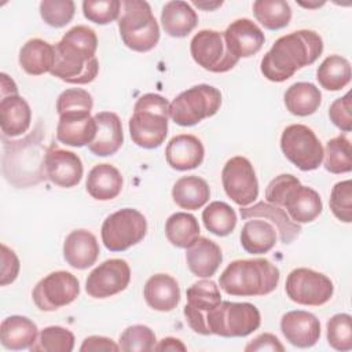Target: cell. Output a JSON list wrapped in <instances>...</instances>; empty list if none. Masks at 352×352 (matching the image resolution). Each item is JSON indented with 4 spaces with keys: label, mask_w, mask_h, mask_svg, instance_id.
Listing matches in <instances>:
<instances>
[{
    "label": "cell",
    "mask_w": 352,
    "mask_h": 352,
    "mask_svg": "<svg viewBox=\"0 0 352 352\" xmlns=\"http://www.w3.org/2000/svg\"><path fill=\"white\" fill-rule=\"evenodd\" d=\"M54 48L55 63L50 72L52 76L78 85L95 80L99 72V62L95 56L98 37L94 29L77 25L67 30Z\"/></svg>",
    "instance_id": "cell-1"
},
{
    "label": "cell",
    "mask_w": 352,
    "mask_h": 352,
    "mask_svg": "<svg viewBox=\"0 0 352 352\" xmlns=\"http://www.w3.org/2000/svg\"><path fill=\"white\" fill-rule=\"evenodd\" d=\"M323 51V40L314 30H296L279 37L263 56L260 70L274 82L290 78L297 70L312 65Z\"/></svg>",
    "instance_id": "cell-2"
},
{
    "label": "cell",
    "mask_w": 352,
    "mask_h": 352,
    "mask_svg": "<svg viewBox=\"0 0 352 352\" xmlns=\"http://www.w3.org/2000/svg\"><path fill=\"white\" fill-rule=\"evenodd\" d=\"M43 132L38 124L37 128L23 139L7 140V138L3 136V172L11 184L29 187L45 180L44 158L47 150L41 146Z\"/></svg>",
    "instance_id": "cell-3"
},
{
    "label": "cell",
    "mask_w": 352,
    "mask_h": 352,
    "mask_svg": "<svg viewBox=\"0 0 352 352\" xmlns=\"http://www.w3.org/2000/svg\"><path fill=\"white\" fill-rule=\"evenodd\" d=\"M279 270L267 258L235 260L219 278V286L230 296H265L279 283Z\"/></svg>",
    "instance_id": "cell-4"
},
{
    "label": "cell",
    "mask_w": 352,
    "mask_h": 352,
    "mask_svg": "<svg viewBox=\"0 0 352 352\" xmlns=\"http://www.w3.org/2000/svg\"><path fill=\"white\" fill-rule=\"evenodd\" d=\"M265 199L268 204L286 209L289 217L298 224L314 221L323 209L320 195L314 188L302 186L290 173L279 175L268 183Z\"/></svg>",
    "instance_id": "cell-5"
},
{
    "label": "cell",
    "mask_w": 352,
    "mask_h": 352,
    "mask_svg": "<svg viewBox=\"0 0 352 352\" xmlns=\"http://www.w3.org/2000/svg\"><path fill=\"white\" fill-rule=\"evenodd\" d=\"M170 103L158 94L142 95L129 118V133L135 144L143 148L160 147L168 133Z\"/></svg>",
    "instance_id": "cell-6"
},
{
    "label": "cell",
    "mask_w": 352,
    "mask_h": 352,
    "mask_svg": "<svg viewBox=\"0 0 352 352\" xmlns=\"http://www.w3.org/2000/svg\"><path fill=\"white\" fill-rule=\"evenodd\" d=\"M118 18V30L124 44L136 52L153 50L160 40V26L151 7L143 0H125Z\"/></svg>",
    "instance_id": "cell-7"
},
{
    "label": "cell",
    "mask_w": 352,
    "mask_h": 352,
    "mask_svg": "<svg viewBox=\"0 0 352 352\" xmlns=\"http://www.w3.org/2000/svg\"><path fill=\"white\" fill-rule=\"evenodd\" d=\"M261 316L250 302L221 301L205 315V336L246 337L260 327Z\"/></svg>",
    "instance_id": "cell-8"
},
{
    "label": "cell",
    "mask_w": 352,
    "mask_h": 352,
    "mask_svg": "<svg viewBox=\"0 0 352 352\" xmlns=\"http://www.w3.org/2000/svg\"><path fill=\"white\" fill-rule=\"evenodd\" d=\"M221 106V94L208 84L194 85L179 94L169 106V114L175 124L191 126L204 118L214 116Z\"/></svg>",
    "instance_id": "cell-9"
},
{
    "label": "cell",
    "mask_w": 352,
    "mask_h": 352,
    "mask_svg": "<svg viewBox=\"0 0 352 352\" xmlns=\"http://www.w3.org/2000/svg\"><path fill=\"white\" fill-rule=\"evenodd\" d=\"M147 232L146 217L136 209L124 208L109 214L100 230L102 242L110 252H124L139 243Z\"/></svg>",
    "instance_id": "cell-10"
},
{
    "label": "cell",
    "mask_w": 352,
    "mask_h": 352,
    "mask_svg": "<svg viewBox=\"0 0 352 352\" xmlns=\"http://www.w3.org/2000/svg\"><path fill=\"white\" fill-rule=\"evenodd\" d=\"M280 148L285 157L304 172L319 168L323 161L322 143L315 132L302 124H292L283 129Z\"/></svg>",
    "instance_id": "cell-11"
},
{
    "label": "cell",
    "mask_w": 352,
    "mask_h": 352,
    "mask_svg": "<svg viewBox=\"0 0 352 352\" xmlns=\"http://www.w3.org/2000/svg\"><path fill=\"white\" fill-rule=\"evenodd\" d=\"M285 290L287 297L300 305L319 307L331 298L334 286L320 272L311 268H296L287 275Z\"/></svg>",
    "instance_id": "cell-12"
},
{
    "label": "cell",
    "mask_w": 352,
    "mask_h": 352,
    "mask_svg": "<svg viewBox=\"0 0 352 352\" xmlns=\"http://www.w3.org/2000/svg\"><path fill=\"white\" fill-rule=\"evenodd\" d=\"M80 294L78 279L67 271H55L44 276L33 289V302L40 311L52 312L73 302Z\"/></svg>",
    "instance_id": "cell-13"
},
{
    "label": "cell",
    "mask_w": 352,
    "mask_h": 352,
    "mask_svg": "<svg viewBox=\"0 0 352 352\" xmlns=\"http://www.w3.org/2000/svg\"><path fill=\"white\" fill-rule=\"evenodd\" d=\"M190 52L201 67L213 73H226L239 60L227 50L224 36L217 30H199L190 43Z\"/></svg>",
    "instance_id": "cell-14"
},
{
    "label": "cell",
    "mask_w": 352,
    "mask_h": 352,
    "mask_svg": "<svg viewBox=\"0 0 352 352\" xmlns=\"http://www.w3.org/2000/svg\"><path fill=\"white\" fill-rule=\"evenodd\" d=\"M221 182L226 194L239 206H248L258 197V182L253 165L242 155L232 157L226 162Z\"/></svg>",
    "instance_id": "cell-15"
},
{
    "label": "cell",
    "mask_w": 352,
    "mask_h": 352,
    "mask_svg": "<svg viewBox=\"0 0 352 352\" xmlns=\"http://www.w3.org/2000/svg\"><path fill=\"white\" fill-rule=\"evenodd\" d=\"M131 268L122 258H109L91 271L85 280V292L94 298H107L126 289Z\"/></svg>",
    "instance_id": "cell-16"
},
{
    "label": "cell",
    "mask_w": 352,
    "mask_h": 352,
    "mask_svg": "<svg viewBox=\"0 0 352 352\" xmlns=\"http://www.w3.org/2000/svg\"><path fill=\"white\" fill-rule=\"evenodd\" d=\"M186 294L187 304L183 309L186 320L195 333L205 336V315L221 302L219 286L210 279H202L192 283Z\"/></svg>",
    "instance_id": "cell-17"
},
{
    "label": "cell",
    "mask_w": 352,
    "mask_h": 352,
    "mask_svg": "<svg viewBox=\"0 0 352 352\" xmlns=\"http://www.w3.org/2000/svg\"><path fill=\"white\" fill-rule=\"evenodd\" d=\"M44 173L45 179H48L52 184L70 188L80 183L84 168L80 157L76 153L59 148L55 143H52L47 148L44 158Z\"/></svg>",
    "instance_id": "cell-18"
},
{
    "label": "cell",
    "mask_w": 352,
    "mask_h": 352,
    "mask_svg": "<svg viewBox=\"0 0 352 352\" xmlns=\"http://www.w3.org/2000/svg\"><path fill=\"white\" fill-rule=\"evenodd\" d=\"M223 36L227 50L236 59L256 55L265 41L263 30L248 18L231 22Z\"/></svg>",
    "instance_id": "cell-19"
},
{
    "label": "cell",
    "mask_w": 352,
    "mask_h": 352,
    "mask_svg": "<svg viewBox=\"0 0 352 352\" xmlns=\"http://www.w3.org/2000/svg\"><path fill=\"white\" fill-rule=\"evenodd\" d=\"M280 331L286 341L297 348H311L320 337L319 319L307 311H289L280 319Z\"/></svg>",
    "instance_id": "cell-20"
},
{
    "label": "cell",
    "mask_w": 352,
    "mask_h": 352,
    "mask_svg": "<svg viewBox=\"0 0 352 352\" xmlns=\"http://www.w3.org/2000/svg\"><path fill=\"white\" fill-rule=\"evenodd\" d=\"M96 128L91 113H63L56 125V139L72 147L88 146L96 136Z\"/></svg>",
    "instance_id": "cell-21"
},
{
    "label": "cell",
    "mask_w": 352,
    "mask_h": 352,
    "mask_svg": "<svg viewBox=\"0 0 352 352\" xmlns=\"http://www.w3.org/2000/svg\"><path fill=\"white\" fill-rule=\"evenodd\" d=\"M96 121V136L88 144L92 154L109 157L116 154L124 142L122 124L120 117L111 111H100L94 116Z\"/></svg>",
    "instance_id": "cell-22"
},
{
    "label": "cell",
    "mask_w": 352,
    "mask_h": 352,
    "mask_svg": "<svg viewBox=\"0 0 352 352\" xmlns=\"http://www.w3.org/2000/svg\"><path fill=\"white\" fill-rule=\"evenodd\" d=\"M239 213L243 220H249V219H254V217H261L264 220H270V223L278 231L280 242L285 245L292 243L301 232L300 224L294 223L289 217V214L286 213L285 209H282L276 205L264 202V201L257 202L249 208L241 206Z\"/></svg>",
    "instance_id": "cell-23"
},
{
    "label": "cell",
    "mask_w": 352,
    "mask_h": 352,
    "mask_svg": "<svg viewBox=\"0 0 352 352\" xmlns=\"http://www.w3.org/2000/svg\"><path fill=\"white\" fill-rule=\"evenodd\" d=\"M205 150L201 140L194 135L173 136L165 148V158L170 168L188 170L198 168L204 161Z\"/></svg>",
    "instance_id": "cell-24"
},
{
    "label": "cell",
    "mask_w": 352,
    "mask_h": 352,
    "mask_svg": "<svg viewBox=\"0 0 352 352\" xmlns=\"http://www.w3.org/2000/svg\"><path fill=\"white\" fill-rule=\"evenodd\" d=\"M99 253V243L88 230H74L63 242L65 261L76 270H85L94 265Z\"/></svg>",
    "instance_id": "cell-25"
},
{
    "label": "cell",
    "mask_w": 352,
    "mask_h": 352,
    "mask_svg": "<svg viewBox=\"0 0 352 352\" xmlns=\"http://www.w3.org/2000/svg\"><path fill=\"white\" fill-rule=\"evenodd\" d=\"M32 121L29 103L18 94L1 95L0 100V126L3 136L14 138L23 135Z\"/></svg>",
    "instance_id": "cell-26"
},
{
    "label": "cell",
    "mask_w": 352,
    "mask_h": 352,
    "mask_svg": "<svg viewBox=\"0 0 352 352\" xmlns=\"http://www.w3.org/2000/svg\"><path fill=\"white\" fill-rule=\"evenodd\" d=\"M188 270L199 278H210L219 270L223 261V253L217 243L199 236L186 252Z\"/></svg>",
    "instance_id": "cell-27"
},
{
    "label": "cell",
    "mask_w": 352,
    "mask_h": 352,
    "mask_svg": "<svg viewBox=\"0 0 352 352\" xmlns=\"http://www.w3.org/2000/svg\"><path fill=\"white\" fill-rule=\"evenodd\" d=\"M143 296L147 305L160 312H169L180 301V289L175 278L168 274H155L144 285Z\"/></svg>",
    "instance_id": "cell-28"
},
{
    "label": "cell",
    "mask_w": 352,
    "mask_h": 352,
    "mask_svg": "<svg viewBox=\"0 0 352 352\" xmlns=\"http://www.w3.org/2000/svg\"><path fill=\"white\" fill-rule=\"evenodd\" d=\"M38 337L37 326L33 320L21 315H11L0 324L1 345L11 351L30 348Z\"/></svg>",
    "instance_id": "cell-29"
},
{
    "label": "cell",
    "mask_w": 352,
    "mask_h": 352,
    "mask_svg": "<svg viewBox=\"0 0 352 352\" xmlns=\"http://www.w3.org/2000/svg\"><path fill=\"white\" fill-rule=\"evenodd\" d=\"M88 194L98 201H110L122 190V176L120 170L110 164L95 165L85 182Z\"/></svg>",
    "instance_id": "cell-30"
},
{
    "label": "cell",
    "mask_w": 352,
    "mask_h": 352,
    "mask_svg": "<svg viewBox=\"0 0 352 352\" xmlns=\"http://www.w3.org/2000/svg\"><path fill=\"white\" fill-rule=\"evenodd\" d=\"M161 23L169 36L186 37L197 26L198 15L187 1H168L161 11Z\"/></svg>",
    "instance_id": "cell-31"
},
{
    "label": "cell",
    "mask_w": 352,
    "mask_h": 352,
    "mask_svg": "<svg viewBox=\"0 0 352 352\" xmlns=\"http://www.w3.org/2000/svg\"><path fill=\"white\" fill-rule=\"evenodd\" d=\"M55 63V48L41 38H30L19 51V65L30 76L51 72Z\"/></svg>",
    "instance_id": "cell-32"
},
{
    "label": "cell",
    "mask_w": 352,
    "mask_h": 352,
    "mask_svg": "<svg viewBox=\"0 0 352 352\" xmlns=\"http://www.w3.org/2000/svg\"><path fill=\"white\" fill-rule=\"evenodd\" d=\"M276 230L265 220L254 217L248 220L241 230V245L250 254L268 253L276 243Z\"/></svg>",
    "instance_id": "cell-33"
},
{
    "label": "cell",
    "mask_w": 352,
    "mask_h": 352,
    "mask_svg": "<svg viewBox=\"0 0 352 352\" xmlns=\"http://www.w3.org/2000/svg\"><path fill=\"white\" fill-rule=\"evenodd\" d=\"M210 197L208 183L195 175L180 177L172 188V198L177 206L187 210L202 208Z\"/></svg>",
    "instance_id": "cell-34"
},
{
    "label": "cell",
    "mask_w": 352,
    "mask_h": 352,
    "mask_svg": "<svg viewBox=\"0 0 352 352\" xmlns=\"http://www.w3.org/2000/svg\"><path fill=\"white\" fill-rule=\"evenodd\" d=\"M286 109L298 117H307L314 114L322 102V94L319 88L311 82H296L290 85L285 92Z\"/></svg>",
    "instance_id": "cell-35"
},
{
    "label": "cell",
    "mask_w": 352,
    "mask_h": 352,
    "mask_svg": "<svg viewBox=\"0 0 352 352\" xmlns=\"http://www.w3.org/2000/svg\"><path fill=\"white\" fill-rule=\"evenodd\" d=\"M165 235L173 246L187 249L199 238L198 220L190 213L176 212L165 223Z\"/></svg>",
    "instance_id": "cell-36"
},
{
    "label": "cell",
    "mask_w": 352,
    "mask_h": 352,
    "mask_svg": "<svg viewBox=\"0 0 352 352\" xmlns=\"http://www.w3.org/2000/svg\"><path fill=\"white\" fill-rule=\"evenodd\" d=\"M351 63L341 55L327 56L316 70V80L327 91H340L351 81Z\"/></svg>",
    "instance_id": "cell-37"
},
{
    "label": "cell",
    "mask_w": 352,
    "mask_h": 352,
    "mask_svg": "<svg viewBox=\"0 0 352 352\" xmlns=\"http://www.w3.org/2000/svg\"><path fill=\"white\" fill-rule=\"evenodd\" d=\"M253 14L268 30H279L287 26L292 19V8L283 0H256Z\"/></svg>",
    "instance_id": "cell-38"
},
{
    "label": "cell",
    "mask_w": 352,
    "mask_h": 352,
    "mask_svg": "<svg viewBox=\"0 0 352 352\" xmlns=\"http://www.w3.org/2000/svg\"><path fill=\"white\" fill-rule=\"evenodd\" d=\"M202 221L209 232L217 236H227L236 226V214L228 204L213 201L204 209Z\"/></svg>",
    "instance_id": "cell-39"
},
{
    "label": "cell",
    "mask_w": 352,
    "mask_h": 352,
    "mask_svg": "<svg viewBox=\"0 0 352 352\" xmlns=\"http://www.w3.org/2000/svg\"><path fill=\"white\" fill-rule=\"evenodd\" d=\"M323 165L330 173H348L352 169L351 142L345 135H338L326 143Z\"/></svg>",
    "instance_id": "cell-40"
},
{
    "label": "cell",
    "mask_w": 352,
    "mask_h": 352,
    "mask_svg": "<svg viewBox=\"0 0 352 352\" xmlns=\"http://www.w3.org/2000/svg\"><path fill=\"white\" fill-rule=\"evenodd\" d=\"M74 348V334L60 326L43 329L36 342L29 348L32 352H72Z\"/></svg>",
    "instance_id": "cell-41"
},
{
    "label": "cell",
    "mask_w": 352,
    "mask_h": 352,
    "mask_svg": "<svg viewBox=\"0 0 352 352\" xmlns=\"http://www.w3.org/2000/svg\"><path fill=\"white\" fill-rule=\"evenodd\" d=\"M157 338L154 331L144 324H133L126 327L120 336V351L124 352H150L154 351Z\"/></svg>",
    "instance_id": "cell-42"
},
{
    "label": "cell",
    "mask_w": 352,
    "mask_h": 352,
    "mask_svg": "<svg viewBox=\"0 0 352 352\" xmlns=\"http://www.w3.org/2000/svg\"><path fill=\"white\" fill-rule=\"evenodd\" d=\"M352 318L349 314H337L327 320L326 336L329 345L336 351L352 349Z\"/></svg>",
    "instance_id": "cell-43"
},
{
    "label": "cell",
    "mask_w": 352,
    "mask_h": 352,
    "mask_svg": "<svg viewBox=\"0 0 352 352\" xmlns=\"http://www.w3.org/2000/svg\"><path fill=\"white\" fill-rule=\"evenodd\" d=\"M74 11L76 4L73 0H43L40 3V15L52 28L66 26L73 19Z\"/></svg>",
    "instance_id": "cell-44"
},
{
    "label": "cell",
    "mask_w": 352,
    "mask_h": 352,
    "mask_svg": "<svg viewBox=\"0 0 352 352\" xmlns=\"http://www.w3.org/2000/svg\"><path fill=\"white\" fill-rule=\"evenodd\" d=\"M120 0H85L82 1L84 16L98 25H107L120 16Z\"/></svg>",
    "instance_id": "cell-45"
},
{
    "label": "cell",
    "mask_w": 352,
    "mask_h": 352,
    "mask_svg": "<svg viewBox=\"0 0 352 352\" xmlns=\"http://www.w3.org/2000/svg\"><path fill=\"white\" fill-rule=\"evenodd\" d=\"M329 205L333 214L340 221H352V182L349 179L334 184Z\"/></svg>",
    "instance_id": "cell-46"
},
{
    "label": "cell",
    "mask_w": 352,
    "mask_h": 352,
    "mask_svg": "<svg viewBox=\"0 0 352 352\" xmlns=\"http://www.w3.org/2000/svg\"><path fill=\"white\" fill-rule=\"evenodd\" d=\"M94 100L89 92L81 88H70L63 91L56 100L58 114L63 113H91Z\"/></svg>",
    "instance_id": "cell-47"
},
{
    "label": "cell",
    "mask_w": 352,
    "mask_h": 352,
    "mask_svg": "<svg viewBox=\"0 0 352 352\" xmlns=\"http://www.w3.org/2000/svg\"><path fill=\"white\" fill-rule=\"evenodd\" d=\"M330 121L342 132L352 129V114H351V92H346L342 98L336 99L329 107Z\"/></svg>",
    "instance_id": "cell-48"
},
{
    "label": "cell",
    "mask_w": 352,
    "mask_h": 352,
    "mask_svg": "<svg viewBox=\"0 0 352 352\" xmlns=\"http://www.w3.org/2000/svg\"><path fill=\"white\" fill-rule=\"evenodd\" d=\"M19 260L16 254L7 248L4 243H1V279L0 285L6 286L8 283H12L18 274H19Z\"/></svg>",
    "instance_id": "cell-49"
},
{
    "label": "cell",
    "mask_w": 352,
    "mask_h": 352,
    "mask_svg": "<svg viewBox=\"0 0 352 352\" xmlns=\"http://www.w3.org/2000/svg\"><path fill=\"white\" fill-rule=\"evenodd\" d=\"M246 352H256V351H272V352H283L285 346L280 341L271 333H263L254 340H252L246 346Z\"/></svg>",
    "instance_id": "cell-50"
},
{
    "label": "cell",
    "mask_w": 352,
    "mask_h": 352,
    "mask_svg": "<svg viewBox=\"0 0 352 352\" xmlns=\"http://www.w3.org/2000/svg\"><path fill=\"white\" fill-rule=\"evenodd\" d=\"M80 351L81 352H98V351L116 352V351H120V346L111 338L102 337V336H89L82 341Z\"/></svg>",
    "instance_id": "cell-51"
},
{
    "label": "cell",
    "mask_w": 352,
    "mask_h": 352,
    "mask_svg": "<svg viewBox=\"0 0 352 352\" xmlns=\"http://www.w3.org/2000/svg\"><path fill=\"white\" fill-rule=\"evenodd\" d=\"M187 348L186 345L177 340V338H173V337H165L162 338L154 348V351H182L184 352Z\"/></svg>",
    "instance_id": "cell-52"
},
{
    "label": "cell",
    "mask_w": 352,
    "mask_h": 352,
    "mask_svg": "<svg viewBox=\"0 0 352 352\" xmlns=\"http://www.w3.org/2000/svg\"><path fill=\"white\" fill-rule=\"evenodd\" d=\"M194 6H197L198 8H202L205 11H213L217 7H220L223 4V1H192Z\"/></svg>",
    "instance_id": "cell-53"
},
{
    "label": "cell",
    "mask_w": 352,
    "mask_h": 352,
    "mask_svg": "<svg viewBox=\"0 0 352 352\" xmlns=\"http://www.w3.org/2000/svg\"><path fill=\"white\" fill-rule=\"evenodd\" d=\"M301 6H304V7H319V6H322L323 3H316V4H304V3H300Z\"/></svg>",
    "instance_id": "cell-54"
}]
</instances>
